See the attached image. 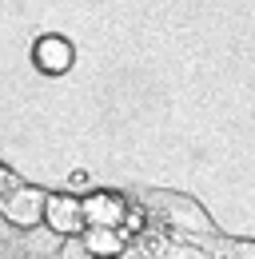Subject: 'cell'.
I'll use <instances>...</instances> for the list:
<instances>
[{
    "instance_id": "obj_1",
    "label": "cell",
    "mask_w": 255,
    "mask_h": 259,
    "mask_svg": "<svg viewBox=\"0 0 255 259\" xmlns=\"http://www.w3.org/2000/svg\"><path fill=\"white\" fill-rule=\"evenodd\" d=\"M140 199H144L148 215H152L159 227L176 231V235H216L211 215H207L195 199H188V195H176V192H144Z\"/></svg>"
},
{
    "instance_id": "obj_2",
    "label": "cell",
    "mask_w": 255,
    "mask_h": 259,
    "mask_svg": "<svg viewBox=\"0 0 255 259\" xmlns=\"http://www.w3.org/2000/svg\"><path fill=\"white\" fill-rule=\"evenodd\" d=\"M44 203H48V192H40V188H24V184H16L12 192L0 195V211H4V220L16 227V231L44 224Z\"/></svg>"
},
{
    "instance_id": "obj_3",
    "label": "cell",
    "mask_w": 255,
    "mask_h": 259,
    "mask_svg": "<svg viewBox=\"0 0 255 259\" xmlns=\"http://www.w3.org/2000/svg\"><path fill=\"white\" fill-rule=\"evenodd\" d=\"M44 224L52 227L56 235H84V227H88V220H84V199L80 195H68V192H56L48 195V203H44Z\"/></svg>"
},
{
    "instance_id": "obj_4",
    "label": "cell",
    "mask_w": 255,
    "mask_h": 259,
    "mask_svg": "<svg viewBox=\"0 0 255 259\" xmlns=\"http://www.w3.org/2000/svg\"><path fill=\"white\" fill-rule=\"evenodd\" d=\"M32 64L40 68L44 76H64L68 68L76 64V48H72V40L48 32V36H40V40L32 44Z\"/></svg>"
},
{
    "instance_id": "obj_5",
    "label": "cell",
    "mask_w": 255,
    "mask_h": 259,
    "mask_svg": "<svg viewBox=\"0 0 255 259\" xmlns=\"http://www.w3.org/2000/svg\"><path fill=\"white\" fill-rule=\"evenodd\" d=\"M64 235H56L48 224H36V227H24V231H16V259H56L60 251Z\"/></svg>"
},
{
    "instance_id": "obj_6",
    "label": "cell",
    "mask_w": 255,
    "mask_h": 259,
    "mask_svg": "<svg viewBox=\"0 0 255 259\" xmlns=\"http://www.w3.org/2000/svg\"><path fill=\"white\" fill-rule=\"evenodd\" d=\"M128 199L116 192H92L84 195V220L88 224H100V227H124L128 220Z\"/></svg>"
},
{
    "instance_id": "obj_7",
    "label": "cell",
    "mask_w": 255,
    "mask_h": 259,
    "mask_svg": "<svg viewBox=\"0 0 255 259\" xmlns=\"http://www.w3.org/2000/svg\"><path fill=\"white\" fill-rule=\"evenodd\" d=\"M80 239H84V247L92 251V259H116V255L128 247V231H124V227H100V224H88Z\"/></svg>"
},
{
    "instance_id": "obj_8",
    "label": "cell",
    "mask_w": 255,
    "mask_h": 259,
    "mask_svg": "<svg viewBox=\"0 0 255 259\" xmlns=\"http://www.w3.org/2000/svg\"><path fill=\"white\" fill-rule=\"evenodd\" d=\"M156 259H216V255L203 247V235H180V239L163 235V239H156Z\"/></svg>"
},
{
    "instance_id": "obj_9",
    "label": "cell",
    "mask_w": 255,
    "mask_h": 259,
    "mask_svg": "<svg viewBox=\"0 0 255 259\" xmlns=\"http://www.w3.org/2000/svg\"><path fill=\"white\" fill-rule=\"evenodd\" d=\"M203 247L216 259H255V239H223L220 231L203 235Z\"/></svg>"
},
{
    "instance_id": "obj_10",
    "label": "cell",
    "mask_w": 255,
    "mask_h": 259,
    "mask_svg": "<svg viewBox=\"0 0 255 259\" xmlns=\"http://www.w3.org/2000/svg\"><path fill=\"white\" fill-rule=\"evenodd\" d=\"M116 259H156V239H148V235H140V239H132L124 251Z\"/></svg>"
},
{
    "instance_id": "obj_11",
    "label": "cell",
    "mask_w": 255,
    "mask_h": 259,
    "mask_svg": "<svg viewBox=\"0 0 255 259\" xmlns=\"http://www.w3.org/2000/svg\"><path fill=\"white\" fill-rule=\"evenodd\" d=\"M56 259H92V251L84 247L80 235H68V239L60 243V251H56Z\"/></svg>"
},
{
    "instance_id": "obj_12",
    "label": "cell",
    "mask_w": 255,
    "mask_h": 259,
    "mask_svg": "<svg viewBox=\"0 0 255 259\" xmlns=\"http://www.w3.org/2000/svg\"><path fill=\"white\" fill-rule=\"evenodd\" d=\"M16 243V227L4 220V211H0V247H12Z\"/></svg>"
}]
</instances>
